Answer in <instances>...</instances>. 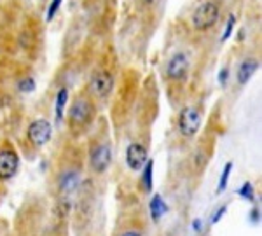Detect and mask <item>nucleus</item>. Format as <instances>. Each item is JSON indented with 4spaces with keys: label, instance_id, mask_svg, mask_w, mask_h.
Segmentation results:
<instances>
[{
    "label": "nucleus",
    "instance_id": "obj_3",
    "mask_svg": "<svg viewBox=\"0 0 262 236\" xmlns=\"http://www.w3.org/2000/svg\"><path fill=\"white\" fill-rule=\"evenodd\" d=\"M177 126H179V132L182 137H194L201 128V112L196 107H184L179 114Z\"/></svg>",
    "mask_w": 262,
    "mask_h": 236
},
{
    "label": "nucleus",
    "instance_id": "obj_8",
    "mask_svg": "<svg viewBox=\"0 0 262 236\" xmlns=\"http://www.w3.org/2000/svg\"><path fill=\"white\" fill-rule=\"evenodd\" d=\"M91 93L98 98H107L114 90V75L108 70H100L91 79Z\"/></svg>",
    "mask_w": 262,
    "mask_h": 236
},
{
    "label": "nucleus",
    "instance_id": "obj_21",
    "mask_svg": "<svg viewBox=\"0 0 262 236\" xmlns=\"http://www.w3.org/2000/svg\"><path fill=\"white\" fill-rule=\"evenodd\" d=\"M227 75H229V70H227V69H222V70H221V74H219V82H221L222 86H226Z\"/></svg>",
    "mask_w": 262,
    "mask_h": 236
},
{
    "label": "nucleus",
    "instance_id": "obj_16",
    "mask_svg": "<svg viewBox=\"0 0 262 236\" xmlns=\"http://www.w3.org/2000/svg\"><path fill=\"white\" fill-rule=\"evenodd\" d=\"M18 90L21 93H32L33 90H35V81H33L32 77H23L18 82Z\"/></svg>",
    "mask_w": 262,
    "mask_h": 236
},
{
    "label": "nucleus",
    "instance_id": "obj_18",
    "mask_svg": "<svg viewBox=\"0 0 262 236\" xmlns=\"http://www.w3.org/2000/svg\"><path fill=\"white\" fill-rule=\"evenodd\" d=\"M61 2H63V0H53V2L49 4L48 16H46V18H48V21H51V19L54 18V16H56V12H58V9H60V6H61Z\"/></svg>",
    "mask_w": 262,
    "mask_h": 236
},
{
    "label": "nucleus",
    "instance_id": "obj_13",
    "mask_svg": "<svg viewBox=\"0 0 262 236\" xmlns=\"http://www.w3.org/2000/svg\"><path fill=\"white\" fill-rule=\"evenodd\" d=\"M152 174H154V161L149 159L143 166V175H142V185L143 191L150 192L152 191Z\"/></svg>",
    "mask_w": 262,
    "mask_h": 236
},
{
    "label": "nucleus",
    "instance_id": "obj_23",
    "mask_svg": "<svg viewBox=\"0 0 262 236\" xmlns=\"http://www.w3.org/2000/svg\"><path fill=\"white\" fill-rule=\"evenodd\" d=\"M121 236H142L138 231H126V233H122Z\"/></svg>",
    "mask_w": 262,
    "mask_h": 236
},
{
    "label": "nucleus",
    "instance_id": "obj_12",
    "mask_svg": "<svg viewBox=\"0 0 262 236\" xmlns=\"http://www.w3.org/2000/svg\"><path fill=\"white\" fill-rule=\"evenodd\" d=\"M149 210H150V216L154 221H159L163 216H164V212L168 210V206L166 203H164V200L159 195H156V196H152V200H150V203H149Z\"/></svg>",
    "mask_w": 262,
    "mask_h": 236
},
{
    "label": "nucleus",
    "instance_id": "obj_24",
    "mask_svg": "<svg viewBox=\"0 0 262 236\" xmlns=\"http://www.w3.org/2000/svg\"><path fill=\"white\" fill-rule=\"evenodd\" d=\"M192 227H194V229H196V231H200V229H201V221H200V219H196V221H194Z\"/></svg>",
    "mask_w": 262,
    "mask_h": 236
},
{
    "label": "nucleus",
    "instance_id": "obj_2",
    "mask_svg": "<svg viewBox=\"0 0 262 236\" xmlns=\"http://www.w3.org/2000/svg\"><path fill=\"white\" fill-rule=\"evenodd\" d=\"M221 18V6L217 0H206V2L200 4L192 12V27L198 32L210 30L215 23Z\"/></svg>",
    "mask_w": 262,
    "mask_h": 236
},
{
    "label": "nucleus",
    "instance_id": "obj_7",
    "mask_svg": "<svg viewBox=\"0 0 262 236\" xmlns=\"http://www.w3.org/2000/svg\"><path fill=\"white\" fill-rule=\"evenodd\" d=\"M19 168V156L11 147L0 149V180H11Z\"/></svg>",
    "mask_w": 262,
    "mask_h": 236
},
{
    "label": "nucleus",
    "instance_id": "obj_22",
    "mask_svg": "<svg viewBox=\"0 0 262 236\" xmlns=\"http://www.w3.org/2000/svg\"><path fill=\"white\" fill-rule=\"evenodd\" d=\"M250 219H252V222H255V224H259V221H260V212H259V208H253V210H252V216H250Z\"/></svg>",
    "mask_w": 262,
    "mask_h": 236
},
{
    "label": "nucleus",
    "instance_id": "obj_9",
    "mask_svg": "<svg viewBox=\"0 0 262 236\" xmlns=\"http://www.w3.org/2000/svg\"><path fill=\"white\" fill-rule=\"evenodd\" d=\"M147 161H149V156H147L145 145L138 144V142H133V144L128 145V149H126V164H128L129 170H142Z\"/></svg>",
    "mask_w": 262,
    "mask_h": 236
},
{
    "label": "nucleus",
    "instance_id": "obj_17",
    "mask_svg": "<svg viewBox=\"0 0 262 236\" xmlns=\"http://www.w3.org/2000/svg\"><path fill=\"white\" fill-rule=\"evenodd\" d=\"M238 195L242 196V198H247L248 201H253V187H252V184L250 182H245L242 187H239Z\"/></svg>",
    "mask_w": 262,
    "mask_h": 236
},
{
    "label": "nucleus",
    "instance_id": "obj_19",
    "mask_svg": "<svg viewBox=\"0 0 262 236\" xmlns=\"http://www.w3.org/2000/svg\"><path fill=\"white\" fill-rule=\"evenodd\" d=\"M234 23H236L234 16H229V19H227V25H226V30H224V35H222V40H227L231 37L232 28H234Z\"/></svg>",
    "mask_w": 262,
    "mask_h": 236
},
{
    "label": "nucleus",
    "instance_id": "obj_5",
    "mask_svg": "<svg viewBox=\"0 0 262 236\" xmlns=\"http://www.w3.org/2000/svg\"><path fill=\"white\" fill-rule=\"evenodd\" d=\"M189 69H191V63L185 53H175L166 63V77L171 81H182V79L187 77Z\"/></svg>",
    "mask_w": 262,
    "mask_h": 236
},
{
    "label": "nucleus",
    "instance_id": "obj_1",
    "mask_svg": "<svg viewBox=\"0 0 262 236\" xmlns=\"http://www.w3.org/2000/svg\"><path fill=\"white\" fill-rule=\"evenodd\" d=\"M95 117V103L90 96L81 95L74 100V103L69 109V124L72 130H82L93 121Z\"/></svg>",
    "mask_w": 262,
    "mask_h": 236
},
{
    "label": "nucleus",
    "instance_id": "obj_15",
    "mask_svg": "<svg viewBox=\"0 0 262 236\" xmlns=\"http://www.w3.org/2000/svg\"><path fill=\"white\" fill-rule=\"evenodd\" d=\"M231 171H232V163H226V166H224V170H222V175H221V182H219L217 192H222L224 189H226V185H227V180H229Z\"/></svg>",
    "mask_w": 262,
    "mask_h": 236
},
{
    "label": "nucleus",
    "instance_id": "obj_11",
    "mask_svg": "<svg viewBox=\"0 0 262 236\" xmlns=\"http://www.w3.org/2000/svg\"><path fill=\"white\" fill-rule=\"evenodd\" d=\"M77 185H79V171L69 170V171H65V174L61 175V180H60L61 191L70 192V191H74Z\"/></svg>",
    "mask_w": 262,
    "mask_h": 236
},
{
    "label": "nucleus",
    "instance_id": "obj_20",
    "mask_svg": "<svg viewBox=\"0 0 262 236\" xmlns=\"http://www.w3.org/2000/svg\"><path fill=\"white\" fill-rule=\"evenodd\" d=\"M226 210H227V205H222L221 208H219V212H215L213 213V217H212V224H217L219 221L222 219V216L226 213Z\"/></svg>",
    "mask_w": 262,
    "mask_h": 236
},
{
    "label": "nucleus",
    "instance_id": "obj_6",
    "mask_svg": "<svg viewBox=\"0 0 262 236\" xmlns=\"http://www.w3.org/2000/svg\"><path fill=\"white\" fill-rule=\"evenodd\" d=\"M112 161V147L111 144H98L91 149L90 153V164L91 170L96 174H103Z\"/></svg>",
    "mask_w": 262,
    "mask_h": 236
},
{
    "label": "nucleus",
    "instance_id": "obj_10",
    "mask_svg": "<svg viewBox=\"0 0 262 236\" xmlns=\"http://www.w3.org/2000/svg\"><path fill=\"white\" fill-rule=\"evenodd\" d=\"M259 65H260V63L257 61L255 58H247V60H243V61H242V65L238 67V74H236L238 84H242V86H245V84L250 81L252 75L257 72Z\"/></svg>",
    "mask_w": 262,
    "mask_h": 236
},
{
    "label": "nucleus",
    "instance_id": "obj_4",
    "mask_svg": "<svg viewBox=\"0 0 262 236\" xmlns=\"http://www.w3.org/2000/svg\"><path fill=\"white\" fill-rule=\"evenodd\" d=\"M53 137V126L48 119H35L27 130V138L33 147H44Z\"/></svg>",
    "mask_w": 262,
    "mask_h": 236
},
{
    "label": "nucleus",
    "instance_id": "obj_14",
    "mask_svg": "<svg viewBox=\"0 0 262 236\" xmlns=\"http://www.w3.org/2000/svg\"><path fill=\"white\" fill-rule=\"evenodd\" d=\"M67 100H69V90L61 88L56 95V119L58 121H61V117H63V109H65V105H67Z\"/></svg>",
    "mask_w": 262,
    "mask_h": 236
}]
</instances>
